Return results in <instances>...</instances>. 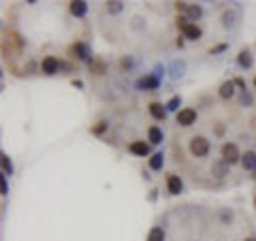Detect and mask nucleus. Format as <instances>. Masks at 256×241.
I'll list each match as a JSON object with an SVG mask.
<instances>
[{
    "instance_id": "nucleus-13",
    "label": "nucleus",
    "mask_w": 256,
    "mask_h": 241,
    "mask_svg": "<svg viewBox=\"0 0 256 241\" xmlns=\"http://www.w3.org/2000/svg\"><path fill=\"white\" fill-rule=\"evenodd\" d=\"M149 113H152V117H156V120H164V115H167V105L149 103Z\"/></svg>"
},
{
    "instance_id": "nucleus-19",
    "label": "nucleus",
    "mask_w": 256,
    "mask_h": 241,
    "mask_svg": "<svg viewBox=\"0 0 256 241\" xmlns=\"http://www.w3.org/2000/svg\"><path fill=\"white\" fill-rule=\"evenodd\" d=\"M147 241H164V231H162V226H154L152 231L147 233Z\"/></svg>"
},
{
    "instance_id": "nucleus-29",
    "label": "nucleus",
    "mask_w": 256,
    "mask_h": 241,
    "mask_svg": "<svg viewBox=\"0 0 256 241\" xmlns=\"http://www.w3.org/2000/svg\"><path fill=\"white\" fill-rule=\"evenodd\" d=\"M2 194H9V188H7V175H2Z\"/></svg>"
},
{
    "instance_id": "nucleus-4",
    "label": "nucleus",
    "mask_w": 256,
    "mask_h": 241,
    "mask_svg": "<svg viewBox=\"0 0 256 241\" xmlns=\"http://www.w3.org/2000/svg\"><path fill=\"white\" fill-rule=\"evenodd\" d=\"M62 68V62L58 60L56 56H45L43 58V62H41V71L45 73V75H56L58 71Z\"/></svg>"
},
{
    "instance_id": "nucleus-33",
    "label": "nucleus",
    "mask_w": 256,
    "mask_h": 241,
    "mask_svg": "<svg viewBox=\"0 0 256 241\" xmlns=\"http://www.w3.org/2000/svg\"><path fill=\"white\" fill-rule=\"evenodd\" d=\"M254 207H256V194H254Z\"/></svg>"
},
{
    "instance_id": "nucleus-28",
    "label": "nucleus",
    "mask_w": 256,
    "mask_h": 241,
    "mask_svg": "<svg viewBox=\"0 0 256 241\" xmlns=\"http://www.w3.org/2000/svg\"><path fill=\"white\" fill-rule=\"evenodd\" d=\"M188 7H190L188 2H175V9H177V11H186Z\"/></svg>"
},
{
    "instance_id": "nucleus-3",
    "label": "nucleus",
    "mask_w": 256,
    "mask_h": 241,
    "mask_svg": "<svg viewBox=\"0 0 256 241\" xmlns=\"http://www.w3.org/2000/svg\"><path fill=\"white\" fill-rule=\"evenodd\" d=\"M196 109H192V107H186V109H179L177 111V124L179 126H184V128H188V126H192V124H196Z\"/></svg>"
},
{
    "instance_id": "nucleus-8",
    "label": "nucleus",
    "mask_w": 256,
    "mask_h": 241,
    "mask_svg": "<svg viewBox=\"0 0 256 241\" xmlns=\"http://www.w3.org/2000/svg\"><path fill=\"white\" fill-rule=\"evenodd\" d=\"M167 190L171 194H179L181 190H184V184H181L179 175H169L167 177Z\"/></svg>"
},
{
    "instance_id": "nucleus-30",
    "label": "nucleus",
    "mask_w": 256,
    "mask_h": 241,
    "mask_svg": "<svg viewBox=\"0 0 256 241\" xmlns=\"http://www.w3.org/2000/svg\"><path fill=\"white\" fill-rule=\"evenodd\" d=\"M235 85H237V88H241V90H245V83H243V79H235Z\"/></svg>"
},
{
    "instance_id": "nucleus-1",
    "label": "nucleus",
    "mask_w": 256,
    "mask_h": 241,
    "mask_svg": "<svg viewBox=\"0 0 256 241\" xmlns=\"http://www.w3.org/2000/svg\"><path fill=\"white\" fill-rule=\"evenodd\" d=\"M209 149H211L209 139L203 137V135H194V137L190 139V143H188V152H190L194 158H205V156H209Z\"/></svg>"
},
{
    "instance_id": "nucleus-32",
    "label": "nucleus",
    "mask_w": 256,
    "mask_h": 241,
    "mask_svg": "<svg viewBox=\"0 0 256 241\" xmlns=\"http://www.w3.org/2000/svg\"><path fill=\"white\" fill-rule=\"evenodd\" d=\"M254 90H256V75H254Z\"/></svg>"
},
{
    "instance_id": "nucleus-6",
    "label": "nucleus",
    "mask_w": 256,
    "mask_h": 241,
    "mask_svg": "<svg viewBox=\"0 0 256 241\" xmlns=\"http://www.w3.org/2000/svg\"><path fill=\"white\" fill-rule=\"evenodd\" d=\"M71 53H75L73 58H79V60H90V47L85 43H75L71 47Z\"/></svg>"
},
{
    "instance_id": "nucleus-17",
    "label": "nucleus",
    "mask_w": 256,
    "mask_h": 241,
    "mask_svg": "<svg viewBox=\"0 0 256 241\" xmlns=\"http://www.w3.org/2000/svg\"><path fill=\"white\" fill-rule=\"evenodd\" d=\"M211 173H218V177H224V175L228 173V164L224 162V160H218V162H213Z\"/></svg>"
},
{
    "instance_id": "nucleus-31",
    "label": "nucleus",
    "mask_w": 256,
    "mask_h": 241,
    "mask_svg": "<svg viewBox=\"0 0 256 241\" xmlns=\"http://www.w3.org/2000/svg\"><path fill=\"white\" fill-rule=\"evenodd\" d=\"M243 241H256V237H245Z\"/></svg>"
},
{
    "instance_id": "nucleus-14",
    "label": "nucleus",
    "mask_w": 256,
    "mask_h": 241,
    "mask_svg": "<svg viewBox=\"0 0 256 241\" xmlns=\"http://www.w3.org/2000/svg\"><path fill=\"white\" fill-rule=\"evenodd\" d=\"M162 139H164V135H162V130H160L158 126H149L147 128V141L149 143L158 145V143H162Z\"/></svg>"
},
{
    "instance_id": "nucleus-23",
    "label": "nucleus",
    "mask_w": 256,
    "mask_h": 241,
    "mask_svg": "<svg viewBox=\"0 0 256 241\" xmlns=\"http://www.w3.org/2000/svg\"><path fill=\"white\" fill-rule=\"evenodd\" d=\"M222 19H224V21H222V26H224V28H231V26H233V19H235V15L231 13V11H226Z\"/></svg>"
},
{
    "instance_id": "nucleus-11",
    "label": "nucleus",
    "mask_w": 256,
    "mask_h": 241,
    "mask_svg": "<svg viewBox=\"0 0 256 241\" xmlns=\"http://www.w3.org/2000/svg\"><path fill=\"white\" fill-rule=\"evenodd\" d=\"M181 32H184V36H186L188 41H199V39H201V34H203V30H201L196 24H188Z\"/></svg>"
},
{
    "instance_id": "nucleus-18",
    "label": "nucleus",
    "mask_w": 256,
    "mask_h": 241,
    "mask_svg": "<svg viewBox=\"0 0 256 241\" xmlns=\"http://www.w3.org/2000/svg\"><path fill=\"white\" fill-rule=\"evenodd\" d=\"M162 164H164V156L162 154H154L152 158H149V169H154V171H160L162 169Z\"/></svg>"
},
{
    "instance_id": "nucleus-15",
    "label": "nucleus",
    "mask_w": 256,
    "mask_h": 241,
    "mask_svg": "<svg viewBox=\"0 0 256 241\" xmlns=\"http://www.w3.org/2000/svg\"><path fill=\"white\" fill-rule=\"evenodd\" d=\"M201 15H203V9L199 7V4H190V7L186 9V19H188V21L201 19Z\"/></svg>"
},
{
    "instance_id": "nucleus-5",
    "label": "nucleus",
    "mask_w": 256,
    "mask_h": 241,
    "mask_svg": "<svg viewBox=\"0 0 256 241\" xmlns=\"http://www.w3.org/2000/svg\"><path fill=\"white\" fill-rule=\"evenodd\" d=\"M158 85H160V79L156 77V75H145V77H141L137 81L139 90H156Z\"/></svg>"
},
{
    "instance_id": "nucleus-27",
    "label": "nucleus",
    "mask_w": 256,
    "mask_h": 241,
    "mask_svg": "<svg viewBox=\"0 0 256 241\" xmlns=\"http://www.w3.org/2000/svg\"><path fill=\"white\" fill-rule=\"evenodd\" d=\"M132 64L135 62H132L130 58H122V68H132Z\"/></svg>"
},
{
    "instance_id": "nucleus-22",
    "label": "nucleus",
    "mask_w": 256,
    "mask_h": 241,
    "mask_svg": "<svg viewBox=\"0 0 256 241\" xmlns=\"http://www.w3.org/2000/svg\"><path fill=\"white\" fill-rule=\"evenodd\" d=\"M179 105H181V98H179V96H173V98L167 103V111H177Z\"/></svg>"
},
{
    "instance_id": "nucleus-2",
    "label": "nucleus",
    "mask_w": 256,
    "mask_h": 241,
    "mask_svg": "<svg viewBox=\"0 0 256 241\" xmlns=\"http://www.w3.org/2000/svg\"><path fill=\"white\" fill-rule=\"evenodd\" d=\"M222 160L228 164V167H233V164H237V162H241V154H239V147L235 145V143H224L222 145Z\"/></svg>"
},
{
    "instance_id": "nucleus-24",
    "label": "nucleus",
    "mask_w": 256,
    "mask_h": 241,
    "mask_svg": "<svg viewBox=\"0 0 256 241\" xmlns=\"http://www.w3.org/2000/svg\"><path fill=\"white\" fill-rule=\"evenodd\" d=\"M105 130H107V122H98L96 126H92V132H94V135H103Z\"/></svg>"
},
{
    "instance_id": "nucleus-9",
    "label": "nucleus",
    "mask_w": 256,
    "mask_h": 241,
    "mask_svg": "<svg viewBox=\"0 0 256 241\" xmlns=\"http://www.w3.org/2000/svg\"><path fill=\"white\" fill-rule=\"evenodd\" d=\"M128 149H130V154H135V156H147L149 154V145L145 141H132L130 145H128Z\"/></svg>"
},
{
    "instance_id": "nucleus-26",
    "label": "nucleus",
    "mask_w": 256,
    "mask_h": 241,
    "mask_svg": "<svg viewBox=\"0 0 256 241\" xmlns=\"http://www.w3.org/2000/svg\"><path fill=\"white\" fill-rule=\"evenodd\" d=\"M107 11H109V13H120V11H122V2H109Z\"/></svg>"
},
{
    "instance_id": "nucleus-16",
    "label": "nucleus",
    "mask_w": 256,
    "mask_h": 241,
    "mask_svg": "<svg viewBox=\"0 0 256 241\" xmlns=\"http://www.w3.org/2000/svg\"><path fill=\"white\" fill-rule=\"evenodd\" d=\"M237 62H239V66L241 68H250L252 66V53H250L248 49H241L239 51V56H237Z\"/></svg>"
},
{
    "instance_id": "nucleus-20",
    "label": "nucleus",
    "mask_w": 256,
    "mask_h": 241,
    "mask_svg": "<svg viewBox=\"0 0 256 241\" xmlns=\"http://www.w3.org/2000/svg\"><path fill=\"white\" fill-rule=\"evenodd\" d=\"M90 71L96 73V75H103L107 71V64L103 60H94V62H90Z\"/></svg>"
},
{
    "instance_id": "nucleus-34",
    "label": "nucleus",
    "mask_w": 256,
    "mask_h": 241,
    "mask_svg": "<svg viewBox=\"0 0 256 241\" xmlns=\"http://www.w3.org/2000/svg\"><path fill=\"white\" fill-rule=\"evenodd\" d=\"M252 177H254V179H256V171H254V175H252Z\"/></svg>"
},
{
    "instance_id": "nucleus-21",
    "label": "nucleus",
    "mask_w": 256,
    "mask_h": 241,
    "mask_svg": "<svg viewBox=\"0 0 256 241\" xmlns=\"http://www.w3.org/2000/svg\"><path fill=\"white\" fill-rule=\"evenodd\" d=\"M0 162H2V175H11V173H13V164H11V160H9L7 154H2V156H0Z\"/></svg>"
},
{
    "instance_id": "nucleus-10",
    "label": "nucleus",
    "mask_w": 256,
    "mask_h": 241,
    "mask_svg": "<svg viewBox=\"0 0 256 241\" xmlns=\"http://www.w3.org/2000/svg\"><path fill=\"white\" fill-rule=\"evenodd\" d=\"M218 96H220L222 100H228L235 96V81H224L220 85V90H218Z\"/></svg>"
},
{
    "instance_id": "nucleus-25",
    "label": "nucleus",
    "mask_w": 256,
    "mask_h": 241,
    "mask_svg": "<svg viewBox=\"0 0 256 241\" xmlns=\"http://www.w3.org/2000/svg\"><path fill=\"white\" fill-rule=\"evenodd\" d=\"M226 43H222V45H216V47H211V49H209V53H211V56H216V53H222V51H226Z\"/></svg>"
},
{
    "instance_id": "nucleus-7",
    "label": "nucleus",
    "mask_w": 256,
    "mask_h": 241,
    "mask_svg": "<svg viewBox=\"0 0 256 241\" xmlns=\"http://www.w3.org/2000/svg\"><path fill=\"white\" fill-rule=\"evenodd\" d=\"M241 167L245 169V171H256V152H245V154H241Z\"/></svg>"
},
{
    "instance_id": "nucleus-12",
    "label": "nucleus",
    "mask_w": 256,
    "mask_h": 241,
    "mask_svg": "<svg viewBox=\"0 0 256 241\" xmlns=\"http://www.w3.org/2000/svg\"><path fill=\"white\" fill-rule=\"evenodd\" d=\"M85 13H88V2H83V0H75V2H71V15H75V17H83Z\"/></svg>"
}]
</instances>
